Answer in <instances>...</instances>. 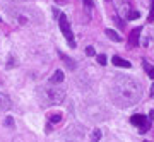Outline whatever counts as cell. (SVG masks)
<instances>
[{
	"instance_id": "cell-1",
	"label": "cell",
	"mask_w": 154,
	"mask_h": 142,
	"mask_svg": "<svg viewBox=\"0 0 154 142\" xmlns=\"http://www.w3.org/2000/svg\"><path fill=\"white\" fill-rule=\"evenodd\" d=\"M110 96H111V101L120 108L134 106V104L139 103V99L142 96L140 82L130 76H118L111 82Z\"/></svg>"
},
{
	"instance_id": "cell-2",
	"label": "cell",
	"mask_w": 154,
	"mask_h": 142,
	"mask_svg": "<svg viewBox=\"0 0 154 142\" xmlns=\"http://www.w3.org/2000/svg\"><path fill=\"white\" fill-rule=\"evenodd\" d=\"M41 99L46 104H60L65 99V89L63 88H45V89H41Z\"/></svg>"
},
{
	"instance_id": "cell-3",
	"label": "cell",
	"mask_w": 154,
	"mask_h": 142,
	"mask_svg": "<svg viewBox=\"0 0 154 142\" xmlns=\"http://www.w3.org/2000/svg\"><path fill=\"white\" fill-rule=\"evenodd\" d=\"M58 26H60L62 34L65 36V39L69 41V45H70V48H75V41H74V33H72L70 22H69L67 16H63V14H60V16H58Z\"/></svg>"
},
{
	"instance_id": "cell-4",
	"label": "cell",
	"mask_w": 154,
	"mask_h": 142,
	"mask_svg": "<svg viewBox=\"0 0 154 142\" xmlns=\"http://www.w3.org/2000/svg\"><path fill=\"white\" fill-rule=\"evenodd\" d=\"M130 122H132V125L137 127L140 134H144V132L149 130V120L146 118V115H140V113H137V115H132Z\"/></svg>"
},
{
	"instance_id": "cell-5",
	"label": "cell",
	"mask_w": 154,
	"mask_h": 142,
	"mask_svg": "<svg viewBox=\"0 0 154 142\" xmlns=\"http://www.w3.org/2000/svg\"><path fill=\"white\" fill-rule=\"evenodd\" d=\"M140 27H135V29H132V33H130V36H128V46L130 48H137L139 46V36H140Z\"/></svg>"
},
{
	"instance_id": "cell-6",
	"label": "cell",
	"mask_w": 154,
	"mask_h": 142,
	"mask_svg": "<svg viewBox=\"0 0 154 142\" xmlns=\"http://www.w3.org/2000/svg\"><path fill=\"white\" fill-rule=\"evenodd\" d=\"M58 55H60V58H62V60L65 62V65H67V69H69V70H74V69H75V62L72 60V58L69 57V55H65L63 51H60V50H58Z\"/></svg>"
},
{
	"instance_id": "cell-7",
	"label": "cell",
	"mask_w": 154,
	"mask_h": 142,
	"mask_svg": "<svg viewBox=\"0 0 154 142\" xmlns=\"http://www.w3.org/2000/svg\"><path fill=\"white\" fill-rule=\"evenodd\" d=\"M11 108V99L9 96H5L4 93H0V111H7Z\"/></svg>"
},
{
	"instance_id": "cell-8",
	"label": "cell",
	"mask_w": 154,
	"mask_h": 142,
	"mask_svg": "<svg viewBox=\"0 0 154 142\" xmlns=\"http://www.w3.org/2000/svg\"><path fill=\"white\" fill-rule=\"evenodd\" d=\"M113 65L115 67H122V69H130V62H127L125 58H122V57H113Z\"/></svg>"
},
{
	"instance_id": "cell-9",
	"label": "cell",
	"mask_w": 154,
	"mask_h": 142,
	"mask_svg": "<svg viewBox=\"0 0 154 142\" xmlns=\"http://www.w3.org/2000/svg\"><path fill=\"white\" fill-rule=\"evenodd\" d=\"M60 82H63V72L57 70L53 76L50 77V84H60Z\"/></svg>"
},
{
	"instance_id": "cell-10",
	"label": "cell",
	"mask_w": 154,
	"mask_h": 142,
	"mask_svg": "<svg viewBox=\"0 0 154 142\" xmlns=\"http://www.w3.org/2000/svg\"><path fill=\"white\" fill-rule=\"evenodd\" d=\"M105 33H106V36H108L111 41H116V43H120V41H122V36L116 33V31H113V29H106Z\"/></svg>"
},
{
	"instance_id": "cell-11",
	"label": "cell",
	"mask_w": 154,
	"mask_h": 142,
	"mask_svg": "<svg viewBox=\"0 0 154 142\" xmlns=\"http://www.w3.org/2000/svg\"><path fill=\"white\" fill-rule=\"evenodd\" d=\"M142 67H144V70H146V74H147L151 79H154V67L151 65L149 62H146V60L142 62Z\"/></svg>"
},
{
	"instance_id": "cell-12",
	"label": "cell",
	"mask_w": 154,
	"mask_h": 142,
	"mask_svg": "<svg viewBox=\"0 0 154 142\" xmlns=\"http://www.w3.org/2000/svg\"><path fill=\"white\" fill-rule=\"evenodd\" d=\"M99 139H101V130H93V134H91V142H99Z\"/></svg>"
},
{
	"instance_id": "cell-13",
	"label": "cell",
	"mask_w": 154,
	"mask_h": 142,
	"mask_svg": "<svg viewBox=\"0 0 154 142\" xmlns=\"http://www.w3.org/2000/svg\"><path fill=\"white\" fill-rule=\"evenodd\" d=\"M60 120H62V115H60V113H53V115L50 116V122H51V123H58Z\"/></svg>"
},
{
	"instance_id": "cell-14",
	"label": "cell",
	"mask_w": 154,
	"mask_h": 142,
	"mask_svg": "<svg viewBox=\"0 0 154 142\" xmlns=\"http://www.w3.org/2000/svg\"><path fill=\"white\" fill-rule=\"evenodd\" d=\"M127 17H128V19H139L140 14H139L137 11H128V12H127Z\"/></svg>"
},
{
	"instance_id": "cell-15",
	"label": "cell",
	"mask_w": 154,
	"mask_h": 142,
	"mask_svg": "<svg viewBox=\"0 0 154 142\" xmlns=\"http://www.w3.org/2000/svg\"><path fill=\"white\" fill-rule=\"evenodd\" d=\"M93 0H84V7H86V11L88 12H91V9H93Z\"/></svg>"
},
{
	"instance_id": "cell-16",
	"label": "cell",
	"mask_w": 154,
	"mask_h": 142,
	"mask_svg": "<svg viewBox=\"0 0 154 142\" xmlns=\"http://www.w3.org/2000/svg\"><path fill=\"white\" fill-rule=\"evenodd\" d=\"M147 21L149 22L154 21V0H152V5H151V12H149V16H147Z\"/></svg>"
},
{
	"instance_id": "cell-17",
	"label": "cell",
	"mask_w": 154,
	"mask_h": 142,
	"mask_svg": "<svg viewBox=\"0 0 154 142\" xmlns=\"http://www.w3.org/2000/svg\"><path fill=\"white\" fill-rule=\"evenodd\" d=\"M98 63L99 65H106V57L105 55H98Z\"/></svg>"
},
{
	"instance_id": "cell-18",
	"label": "cell",
	"mask_w": 154,
	"mask_h": 142,
	"mask_svg": "<svg viewBox=\"0 0 154 142\" xmlns=\"http://www.w3.org/2000/svg\"><path fill=\"white\" fill-rule=\"evenodd\" d=\"M86 55H89V57H93V55H96V51H94L93 46H88L86 48Z\"/></svg>"
},
{
	"instance_id": "cell-19",
	"label": "cell",
	"mask_w": 154,
	"mask_h": 142,
	"mask_svg": "<svg viewBox=\"0 0 154 142\" xmlns=\"http://www.w3.org/2000/svg\"><path fill=\"white\" fill-rule=\"evenodd\" d=\"M5 125L14 127V120H12V116H7V118H5Z\"/></svg>"
},
{
	"instance_id": "cell-20",
	"label": "cell",
	"mask_w": 154,
	"mask_h": 142,
	"mask_svg": "<svg viewBox=\"0 0 154 142\" xmlns=\"http://www.w3.org/2000/svg\"><path fill=\"white\" fill-rule=\"evenodd\" d=\"M151 96H152V98H154V84H152V86H151Z\"/></svg>"
},
{
	"instance_id": "cell-21",
	"label": "cell",
	"mask_w": 154,
	"mask_h": 142,
	"mask_svg": "<svg viewBox=\"0 0 154 142\" xmlns=\"http://www.w3.org/2000/svg\"><path fill=\"white\" fill-rule=\"evenodd\" d=\"M57 2H62V0H57Z\"/></svg>"
},
{
	"instance_id": "cell-22",
	"label": "cell",
	"mask_w": 154,
	"mask_h": 142,
	"mask_svg": "<svg viewBox=\"0 0 154 142\" xmlns=\"http://www.w3.org/2000/svg\"><path fill=\"white\" fill-rule=\"evenodd\" d=\"M146 142H147V140H146Z\"/></svg>"
}]
</instances>
